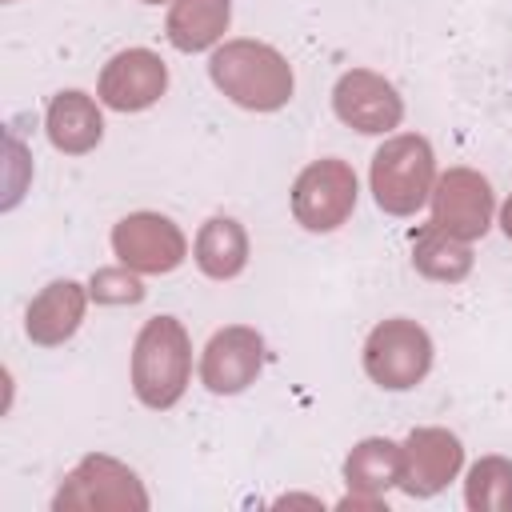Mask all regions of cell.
<instances>
[{"instance_id": "obj_14", "label": "cell", "mask_w": 512, "mask_h": 512, "mask_svg": "<svg viewBox=\"0 0 512 512\" xmlns=\"http://www.w3.org/2000/svg\"><path fill=\"white\" fill-rule=\"evenodd\" d=\"M44 132L52 140L56 152L64 156H84L100 144L104 136V116L96 108V100L80 88H64L48 100V112H44Z\"/></svg>"}, {"instance_id": "obj_22", "label": "cell", "mask_w": 512, "mask_h": 512, "mask_svg": "<svg viewBox=\"0 0 512 512\" xmlns=\"http://www.w3.org/2000/svg\"><path fill=\"white\" fill-rule=\"evenodd\" d=\"M144 4H164V0H144Z\"/></svg>"}, {"instance_id": "obj_8", "label": "cell", "mask_w": 512, "mask_h": 512, "mask_svg": "<svg viewBox=\"0 0 512 512\" xmlns=\"http://www.w3.org/2000/svg\"><path fill=\"white\" fill-rule=\"evenodd\" d=\"M496 196L476 168H448L432 188V224L460 240H480L492 228Z\"/></svg>"}, {"instance_id": "obj_13", "label": "cell", "mask_w": 512, "mask_h": 512, "mask_svg": "<svg viewBox=\"0 0 512 512\" xmlns=\"http://www.w3.org/2000/svg\"><path fill=\"white\" fill-rule=\"evenodd\" d=\"M84 308H88V288L84 284H76V280H52L28 304L24 332H28L32 344L56 348V344H64V340L76 336V328L84 320Z\"/></svg>"}, {"instance_id": "obj_19", "label": "cell", "mask_w": 512, "mask_h": 512, "mask_svg": "<svg viewBox=\"0 0 512 512\" xmlns=\"http://www.w3.org/2000/svg\"><path fill=\"white\" fill-rule=\"evenodd\" d=\"M464 504L472 512H512V460L484 456L468 468Z\"/></svg>"}, {"instance_id": "obj_3", "label": "cell", "mask_w": 512, "mask_h": 512, "mask_svg": "<svg viewBox=\"0 0 512 512\" xmlns=\"http://www.w3.org/2000/svg\"><path fill=\"white\" fill-rule=\"evenodd\" d=\"M368 184H372V200L388 216H412L424 200H432V188H436L432 144L420 132H404V136L384 140L372 156Z\"/></svg>"}, {"instance_id": "obj_5", "label": "cell", "mask_w": 512, "mask_h": 512, "mask_svg": "<svg viewBox=\"0 0 512 512\" xmlns=\"http://www.w3.org/2000/svg\"><path fill=\"white\" fill-rule=\"evenodd\" d=\"M428 368H432V336L416 320L392 316L368 332L364 372L372 384H380L388 392H408L428 376Z\"/></svg>"}, {"instance_id": "obj_10", "label": "cell", "mask_w": 512, "mask_h": 512, "mask_svg": "<svg viewBox=\"0 0 512 512\" xmlns=\"http://www.w3.org/2000/svg\"><path fill=\"white\" fill-rule=\"evenodd\" d=\"M464 464V444L448 428H412L408 440L400 444V488L408 496H436L456 480Z\"/></svg>"}, {"instance_id": "obj_7", "label": "cell", "mask_w": 512, "mask_h": 512, "mask_svg": "<svg viewBox=\"0 0 512 512\" xmlns=\"http://www.w3.org/2000/svg\"><path fill=\"white\" fill-rule=\"evenodd\" d=\"M112 252L120 264L136 268L140 276H160V272H172L184 264L188 240L176 228V220H168L160 212H128L112 228Z\"/></svg>"}, {"instance_id": "obj_15", "label": "cell", "mask_w": 512, "mask_h": 512, "mask_svg": "<svg viewBox=\"0 0 512 512\" xmlns=\"http://www.w3.org/2000/svg\"><path fill=\"white\" fill-rule=\"evenodd\" d=\"M192 256H196V268L208 280H232V276H240L244 264H248V232H244V224L232 220V216L204 220L200 232H196Z\"/></svg>"}, {"instance_id": "obj_12", "label": "cell", "mask_w": 512, "mask_h": 512, "mask_svg": "<svg viewBox=\"0 0 512 512\" xmlns=\"http://www.w3.org/2000/svg\"><path fill=\"white\" fill-rule=\"evenodd\" d=\"M168 88V64L152 48H124L116 52L96 84V96L112 112H144Z\"/></svg>"}, {"instance_id": "obj_9", "label": "cell", "mask_w": 512, "mask_h": 512, "mask_svg": "<svg viewBox=\"0 0 512 512\" xmlns=\"http://www.w3.org/2000/svg\"><path fill=\"white\" fill-rule=\"evenodd\" d=\"M332 108H336L340 124H348L364 136L392 132L404 120V100H400L396 84L372 68H348L332 88Z\"/></svg>"}, {"instance_id": "obj_17", "label": "cell", "mask_w": 512, "mask_h": 512, "mask_svg": "<svg viewBox=\"0 0 512 512\" xmlns=\"http://www.w3.org/2000/svg\"><path fill=\"white\" fill-rule=\"evenodd\" d=\"M396 480H400V444L388 440V436H368V440H360V444L348 452V460H344V484H348V492H356V496L380 500Z\"/></svg>"}, {"instance_id": "obj_4", "label": "cell", "mask_w": 512, "mask_h": 512, "mask_svg": "<svg viewBox=\"0 0 512 512\" xmlns=\"http://www.w3.org/2000/svg\"><path fill=\"white\" fill-rule=\"evenodd\" d=\"M56 512H144L148 492L136 472L112 456H84L52 496Z\"/></svg>"}, {"instance_id": "obj_11", "label": "cell", "mask_w": 512, "mask_h": 512, "mask_svg": "<svg viewBox=\"0 0 512 512\" xmlns=\"http://www.w3.org/2000/svg\"><path fill=\"white\" fill-rule=\"evenodd\" d=\"M264 368V336L248 324H228L212 332L200 356V380L216 396H236L248 384H256Z\"/></svg>"}, {"instance_id": "obj_1", "label": "cell", "mask_w": 512, "mask_h": 512, "mask_svg": "<svg viewBox=\"0 0 512 512\" xmlns=\"http://www.w3.org/2000/svg\"><path fill=\"white\" fill-rule=\"evenodd\" d=\"M208 76L236 108H248V112H276L292 100V88H296L292 64L272 44L248 40V36L224 40L208 60Z\"/></svg>"}, {"instance_id": "obj_2", "label": "cell", "mask_w": 512, "mask_h": 512, "mask_svg": "<svg viewBox=\"0 0 512 512\" xmlns=\"http://www.w3.org/2000/svg\"><path fill=\"white\" fill-rule=\"evenodd\" d=\"M192 380V340L176 316H152L132 344V392L148 408H172Z\"/></svg>"}, {"instance_id": "obj_20", "label": "cell", "mask_w": 512, "mask_h": 512, "mask_svg": "<svg viewBox=\"0 0 512 512\" xmlns=\"http://www.w3.org/2000/svg\"><path fill=\"white\" fill-rule=\"evenodd\" d=\"M88 296L96 304H140L144 300V280L136 268L116 264V268H96L88 280Z\"/></svg>"}, {"instance_id": "obj_18", "label": "cell", "mask_w": 512, "mask_h": 512, "mask_svg": "<svg viewBox=\"0 0 512 512\" xmlns=\"http://www.w3.org/2000/svg\"><path fill=\"white\" fill-rule=\"evenodd\" d=\"M472 248L460 236H448L436 224H424L412 236V268L436 284H460L472 272Z\"/></svg>"}, {"instance_id": "obj_21", "label": "cell", "mask_w": 512, "mask_h": 512, "mask_svg": "<svg viewBox=\"0 0 512 512\" xmlns=\"http://www.w3.org/2000/svg\"><path fill=\"white\" fill-rule=\"evenodd\" d=\"M500 228H504V236L512 240V196H508L504 208H500Z\"/></svg>"}, {"instance_id": "obj_6", "label": "cell", "mask_w": 512, "mask_h": 512, "mask_svg": "<svg viewBox=\"0 0 512 512\" xmlns=\"http://www.w3.org/2000/svg\"><path fill=\"white\" fill-rule=\"evenodd\" d=\"M356 208V172L348 160H312L292 184V216L308 232H336Z\"/></svg>"}, {"instance_id": "obj_16", "label": "cell", "mask_w": 512, "mask_h": 512, "mask_svg": "<svg viewBox=\"0 0 512 512\" xmlns=\"http://www.w3.org/2000/svg\"><path fill=\"white\" fill-rule=\"evenodd\" d=\"M228 20H232V0H172L164 32L172 48L204 52L220 44V36L228 32Z\"/></svg>"}]
</instances>
